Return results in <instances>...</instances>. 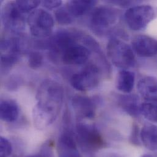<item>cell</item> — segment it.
<instances>
[{
  "label": "cell",
  "instance_id": "obj_26",
  "mask_svg": "<svg viewBox=\"0 0 157 157\" xmlns=\"http://www.w3.org/2000/svg\"><path fill=\"white\" fill-rule=\"evenodd\" d=\"M1 157H9L12 152V146L10 141L4 137L0 138Z\"/></svg>",
  "mask_w": 157,
  "mask_h": 157
},
{
  "label": "cell",
  "instance_id": "obj_23",
  "mask_svg": "<svg viewBox=\"0 0 157 157\" xmlns=\"http://www.w3.org/2000/svg\"><path fill=\"white\" fill-rule=\"evenodd\" d=\"M18 7L21 12H28L35 9L40 4V1H15Z\"/></svg>",
  "mask_w": 157,
  "mask_h": 157
},
{
  "label": "cell",
  "instance_id": "obj_2",
  "mask_svg": "<svg viewBox=\"0 0 157 157\" xmlns=\"http://www.w3.org/2000/svg\"><path fill=\"white\" fill-rule=\"evenodd\" d=\"M107 54L113 64L124 70L134 67L136 58L133 48L124 41L113 37L107 44Z\"/></svg>",
  "mask_w": 157,
  "mask_h": 157
},
{
  "label": "cell",
  "instance_id": "obj_7",
  "mask_svg": "<svg viewBox=\"0 0 157 157\" xmlns=\"http://www.w3.org/2000/svg\"><path fill=\"white\" fill-rule=\"evenodd\" d=\"M100 75L98 67L94 64H89L81 72L72 77L71 84L74 89L79 91L89 90L98 84Z\"/></svg>",
  "mask_w": 157,
  "mask_h": 157
},
{
  "label": "cell",
  "instance_id": "obj_29",
  "mask_svg": "<svg viewBox=\"0 0 157 157\" xmlns=\"http://www.w3.org/2000/svg\"><path fill=\"white\" fill-rule=\"evenodd\" d=\"M112 3L116 4L117 5H120L122 7H128L131 5H133L137 3L136 1H111Z\"/></svg>",
  "mask_w": 157,
  "mask_h": 157
},
{
  "label": "cell",
  "instance_id": "obj_28",
  "mask_svg": "<svg viewBox=\"0 0 157 157\" xmlns=\"http://www.w3.org/2000/svg\"><path fill=\"white\" fill-rule=\"evenodd\" d=\"M42 4L44 6H45L46 8L48 9H53L59 7L62 4V1L59 0H56V1L47 0V1H44L42 2Z\"/></svg>",
  "mask_w": 157,
  "mask_h": 157
},
{
  "label": "cell",
  "instance_id": "obj_22",
  "mask_svg": "<svg viewBox=\"0 0 157 157\" xmlns=\"http://www.w3.org/2000/svg\"><path fill=\"white\" fill-rule=\"evenodd\" d=\"M55 17L58 22L63 25L71 24L74 21V18L68 10L66 6L58 9L55 12Z\"/></svg>",
  "mask_w": 157,
  "mask_h": 157
},
{
  "label": "cell",
  "instance_id": "obj_4",
  "mask_svg": "<svg viewBox=\"0 0 157 157\" xmlns=\"http://www.w3.org/2000/svg\"><path fill=\"white\" fill-rule=\"evenodd\" d=\"M157 17V7L151 5L134 6L125 13L127 24L133 31L144 29Z\"/></svg>",
  "mask_w": 157,
  "mask_h": 157
},
{
  "label": "cell",
  "instance_id": "obj_6",
  "mask_svg": "<svg viewBox=\"0 0 157 157\" xmlns=\"http://www.w3.org/2000/svg\"><path fill=\"white\" fill-rule=\"evenodd\" d=\"M28 23L31 34L35 37L42 38L51 34L54 26V20L48 12L39 9L30 13Z\"/></svg>",
  "mask_w": 157,
  "mask_h": 157
},
{
  "label": "cell",
  "instance_id": "obj_15",
  "mask_svg": "<svg viewBox=\"0 0 157 157\" xmlns=\"http://www.w3.org/2000/svg\"><path fill=\"white\" fill-rule=\"evenodd\" d=\"M138 90L144 100L157 103V78L148 76L141 79L138 84Z\"/></svg>",
  "mask_w": 157,
  "mask_h": 157
},
{
  "label": "cell",
  "instance_id": "obj_1",
  "mask_svg": "<svg viewBox=\"0 0 157 157\" xmlns=\"http://www.w3.org/2000/svg\"><path fill=\"white\" fill-rule=\"evenodd\" d=\"M64 89L58 82L46 79L40 86L37 95V103L33 110L35 127L44 130L56 119L64 100Z\"/></svg>",
  "mask_w": 157,
  "mask_h": 157
},
{
  "label": "cell",
  "instance_id": "obj_12",
  "mask_svg": "<svg viewBox=\"0 0 157 157\" xmlns=\"http://www.w3.org/2000/svg\"><path fill=\"white\" fill-rule=\"evenodd\" d=\"M57 151L59 157H82L70 130L65 129L60 135L57 144Z\"/></svg>",
  "mask_w": 157,
  "mask_h": 157
},
{
  "label": "cell",
  "instance_id": "obj_10",
  "mask_svg": "<svg viewBox=\"0 0 157 157\" xmlns=\"http://www.w3.org/2000/svg\"><path fill=\"white\" fill-rule=\"evenodd\" d=\"M132 47L134 52L140 57L149 58L157 55V40L149 36H136L132 41Z\"/></svg>",
  "mask_w": 157,
  "mask_h": 157
},
{
  "label": "cell",
  "instance_id": "obj_19",
  "mask_svg": "<svg viewBox=\"0 0 157 157\" xmlns=\"http://www.w3.org/2000/svg\"><path fill=\"white\" fill-rule=\"evenodd\" d=\"M97 4L95 1H71L66 7L74 18L81 17L93 9Z\"/></svg>",
  "mask_w": 157,
  "mask_h": 157
},
{
  "label": "cell",
  "instance_id": "obj_9",
  "mask_svg": "<svg viewBox=\"0 0 157 157\" xmlns=\"http://www.w3.org/2000/svg\"><path fill=\"white\" fill-rule=\"evenodd\" d=\"M1 51L2 70L7 69L16 63L18 59L20 53L18 41L15 38L2 40Z\"/></svg>",
  "mask_w": 157,
  "mask_h": 157
},
{
  "label": "cell",
  "instance_id": "obj_18",
  "mask_svg": "<svg viewBox=\"0 0 157 157\" xmlns=\"http://www.w3.org/2000/svg\"><path fill=\"white\" fill-rule=\"evenodd\" d=\"M19 115V109L16 102L12 100H2L0 105L1 119L6 122H15Z\"/></svg>",
  "mask_w": 157,
  "mask_h": 157
},
{
  "label": "cell",
  "instance_id": "obj_11",
  "mask_svg": "<svg viewBox=\"0 0 157 157\" xmlns=\"http://www.w3.org/2000/svg\"><path fill=\"white\" fill-rule=\"evenodd\" d=\"M90 54V51L87 47L75 43L64 52L61 58L65 64L81 65L87 62Z\"/></svg>",
  "mask_w": 157,
  "mask_h": 157
},
{
  "label": "cell",
  "instance_id": "obj_3",
  "mask_svg": "<svg viewBox=\"0 0 157 157\" xmlns=\"http://www.w3.org/2000/svg\"><path fill=\"white\" fill-rule=\"evenodd\" d=\"M119 10L108 6H101L96 8L90 18V27L93 32L98 36L108 34L113 30L120 18Z\"/></svg>",
  "mask_w": 157,
  "mask_h": 157
},
{
  "label": "cell",
  "instance_id": "obj_21",
  "mask_svg": "<svg viewBox=\"0 0 157 157\" xmlns=\"http://www.w3.org/2000/svg\"><path fill=\"white\" fill-rule=\"evenodd\" d=\"M141 113L147 120L157 123V103L151 102L141 103Z\"/></svg>",
  "mask_w": 157,
  "mask_h": 157
},
{
  "label": "cell",
  "instance_id": "obj_17",
  "mask_svg": "<svg viewBox=\"0 0 157 157\" xmlns=\"http://www.w3.org/2000/svg\"><path fill=\"white\" fill-rule=\"evenodd\" d=\"M141 141L146 148L151 151H157V126L152 124H145L140 132Z\"/></svg>",
  "mask_w": 157,
  "mask_h": 157
},
{
  "label": "cell",
  "instance_id": "obj_24",
  "mask_svg": "<svg viewBox=\"0 0 157 157\" xmlns=\"http://www.w3.org/2000/svg\"><path fill=\"white\" fill-rule=\"evenodd\" d=\"M43 63V56L39 52H33L29 54L28 64L33 69H37L41 67Z\"/></svg>",
  "mask_w": 157,
  "mask_h": 157
},
{
  "label": "cell",
  "instance_id": "obj_27",
  "mask_svg": "<svg viewBox=\"0 0 157 157\" xmlns=\"http://www.w3.org/2000/svg\"><path fill=\"white\" fill-rule=\"evenodd\" d=\"M140 132L139 129V127L137 124H134L132 127L131 134L129 138V140L130 143L136 147H139L141 146V141L140 136Z\"/></svg>",
  "mask_w": 157,
  "mask_h": 157
},
{
  "label": "cell",
  "instance_id": "obj_8",
  "mask_svg": "<svg viewBox=\"0 0 157 157\" xmlns=\"http://www.w3.org/2000/svg\"><path fill=\"white\" fill-rule=\"evenodd\" d=\"M23 13L15 2H7L3 7L1 12V19L4 25L12 32L21 31L25 25Z\"/></svg>",
  "mask_w": 157,
  "mask_h": 157
},
{
  "label": "cell",
  "instance_id": "obj_25",
  "mask_svg": "<svg viewBox=\"0 0 157 157\" xmlns=\"http://www.w3.org/2000/svg\"><path fill=\"white\" fill-rule=\"evenodd\" d=\"M53 146L50 141L45 142L40 147L39 152L36 154L31 155L26 157H53Z\"/></svg>",
  "mask_w": 157,
  "mask_h": 157
},
{
  "label": "cell",
  "instance_id": "obj_16",
  "mask_svg": "<svg viewBox=\"0 0 157 157\" xmlns=\"http://www.w3.org/2000/svg\"><path fill=\"white\" fill-rule=\"evenodd\" d=\"M121 108L132 117H138L141 113L140 100L136 94H127L121 95L118 98Z\"/></svg>",
  "mask_w": 157,
  "mask_h": 157
},
{
  "label": "cell",
  "instance_id": "obj_14",
  "mask_svg": "<svg viewBox=\"0 0 157 157\" xmlns=\"http://www.w3.org/2000/svg\"><path fill=\"white\" fill-rule=\"evenodd\" d=\"M77 43L74 37L67 31L57 33L52 38L50 42V47L53 54L61 55L70 46Z\"/></svg>",
  "mask_w": 157,
  "mask_h": 157
},
{
  "label": "cell",
  "instance_id": "obj_20",
  "mask_svg": "<svg viewBox=\"0 0 157 157\" xmlns=\"http://www.w3.org/2000/svg\"><path fill=\"white\" fill-rule=\"evenodd\" d=\"M135 74L128 70H121L117 75L116 87L117 89L125 94H130L135 85Z\"/></svg>",
  "mask_w": 157,
  "mask_h": 157
},
{
  "label": "cell",
  "instance_id": "obj_30",
  "mask_svg": "<svg viewBox=\"0 0 157 157\" xmlns=\"http://www.w3.org/2000/svg\"><path fill=\"white\" fill-rule=\"evenodd\" d=\"M141 157H156L155 156H153L152 155H150V154H144L143 155H142Z\"/></svg>",
  "mask_w": 157,
  "mask_h": 157
},
{
  "label": "cell",
  "instance_id": "obj_5",
  "mask_svg": "<svg viewBox=\"0 0 157 157\" xmlns=\"http://www.w3.org/2000/svg\"><path fill=\"white\" fill-rule=\"evenodd\" d=\"M76 130L79 143L85 149L97 151L105 147L106 143L103 137L94 125L78 122Z\"/></svg>",
  "mask_w": 157,
  "mask_h": 157
},
{
  "label": "cell",
  "instance_id": "obj_13",
  "mask_svg": "<svg viewBox=\"0 0 157 157\" xmlns=\"http://www.w3.org/2000/svg\"><path fill=\"white\" fill-rule=\"evenodd\" d=\"M72 104L78 118L90 119L95 117L96 105L92 98L77 95L73 97Z\"/></svg>",
  "mask_w": 157,
  "mask_h": 157
}]
</instances>
